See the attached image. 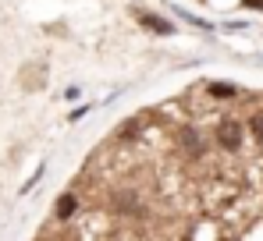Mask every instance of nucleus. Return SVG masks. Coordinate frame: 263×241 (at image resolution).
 Returning <instances> with one entry per match:
<instances>
[{
    "label": "nucleus",
    "mask_w": 263,
    "mask_h": 241,
    "mask_svg": "<svg viewBox=\"0 0 263 241\" xmlns=\"http://www.w3.org/2000/svg\"><path fill=\"white\" fill-rule=\"evenodd\" d=\"M242 142H246V128L238 124V120H220L217 124V146L220 149H228V153H238L242 149Z\"/></svg>",
    "instance_id": "nucleus-1"
},
{
    "label": "nucleus",
    "mask_w": 263,
    "mask_h": 241,
    "mask_svg": "<svg viewBox=\"0 0 263 241\" xmlns=\"http://www.w3.org/2000/svg\"><path fill=\"white\" fill-rule=\"evenodd\" d=\"M178 146H181V153L189 156V160H203L206 156V142H203V135L196 131V128H178Z\"/></svg>",
    "instance_id": "nucleus-2"
},
{
    "label": "nucleus",
    "mask_w": 263,
    "mask_h": 241,
    "mask_svg": "<svg viewBox=\"0 0 263 241\" xmlns=\"http://www.w3.org/2000/svg\"><path fill=\"white\" fill-rule=\"evenodd\" d=\"M135 18H139V25L142 29H149L153 36H171L175 32V25L171 22H164L160 14H153V11H135Z\"/></svg>",
    "instance_id": "nucleus-3"
},
{
    "label": "nucleus",
    "mask_w": 263,
    "mask_h": 241,
    "mask_svg": "<svg viewBox=\"0 0 263 241\" xmlns=\"http://www.w3.org/2000/svg\"><path fill=\"white\" fill-rule=\"evenodd\" d=\"M75 209H79V195H75V192H64L61 199L53 202V220H57V224L75 220Z\"/></svg>",
    "instance_id": "nucleus-4"
},
{
    "label": "nucleus",
    "mask_w": 263,
    "mask_h": 241,
    "mask_svg": "<svg viewBox=\"0 0 263 241\" xmlns=\"http://www.w3.org/2000/svg\"><path fill=\"white\" fill-rule=\"evenodd\" d=\"M206 96H210V99H235L238 89L228 85V82H210V85H206Z\"/></svg>",
    "instance_id": "nucleus-5"
},
{
    "label": "nucleus",
    "mask_w": 263,
    "mask_h": 241,
    "mask_svg": "<svg viewBox=\"0 0 263 241\" xmlns=\"http://www.w3.org/2000/svg\"><path fill=\"white\" fill-rule=\"evenodd\" d=\"M249 131H253V138H256V142H263V114H256V117L249 120Z\"/></svg>",
    "instance_id": "nucleus-6"
},
{
    "label": "nucleus",
    "mask_w": 263,
    "mask_h": 241,
    "mask_svg": "<svg viewBox=\"0 0 263 241\" xmlns=\"http://www.w3.org/2000/svg\"><path fill=\"white\" fill-rule=\"evenodd\" d=\"M89 110H92V103H86V107H79V110H71V120H82L89 114Z\"/></svg>",
    "instance_id": "nucleus-7"
},
{
    "label": "nucleus",
    "mask_w": 263,
    "mask_h": 241,
    "mask_svg": "<svg viewBox=\"0 0 263 241\" xmlns=\"http://www.w3.org/2000/svg\"><path fill=\"white\" fill-rule=\"evenodd\" d=\"M79 96H82V89H79V85H71V89L64 92V99H79Z\"/></svg>",
    "instance_id": "nucleus-8"
},
{
    "label": "nucleus",
    "mask_w": 263,
    "mask_h": 241,
    "mask_svg": "<svg viewBox=\"0 0 263 241\" xmlns=\"http://www.w3.org/2000/svg\"><path fill=\"white\" fill-rule=\"evenodd\" d=\"M246 7H253V11H263V0H242Z\"/></svg>",
    "instance_id": "nucleus-9"
}]
</instances>
